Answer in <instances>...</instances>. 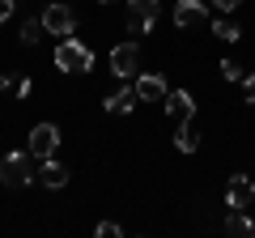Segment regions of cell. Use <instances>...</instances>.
Masks as SVG:
<instances>
[{
    "label": "cell",
    "mask_w": 255,
    "mask_h": 238,
    "mask_svg": "<svg viewBox=\"0 0 255 238\" xmlns=\"http://www.w3.org/2000/svg\"><path fill=\"white\" fill-rule=\"evenodd\" d=\"M55 68H60V73H90L94 68V51L85 43H77V38H64L60 47H55Z\"/></svg>",
    "instance_id": "obj_1"
},
{
    "label": "cell",
    "mask_w": 255,
    "mask_h": 238,
    "mask_svg": "<svg viewBox=\"0 0 255 238\" xmlns=\"http://www.w3.org/2000/svg\"><path fill=\"white\" fill-rule=\"evenodd\" d=\"M30 179H34V170H30V149L26 153H4L0 157V183L4 187H26Z\"/></svg>",
    "instance_id": "obj_2"
},
{
    "label": "cell",
    "mask_w": 255,
    "mask_h": 238,
    "mask_svg": "<svg viewBox=\"0 0 255 238\" xmlns=\"http://www.w3.org/2000/svg\"><path fill=\"white\" fill-rule=\"evenodd\" d=\"M157 13H162V0H128V30L132 34H149L157 21Z\"/></svg>",
    "instance_id": "obj_3"
},
{
    "label": "cell",
    "mask_w": 255,
    "mask_h": 238,
    "mask_svg": "<svg viewBox=\"0 0 255 238\" xmlns=\"http://www.w3.org/2000/svg\"><path fill=\"white\" fill-rule=\"evenodd\" d=\"M43 26H47V34L68 38L77 30V13L68 9V4H47V9H43Z\"/></svg>",
    "instance_id": "obj_4"
},
{
    "label": "cell",
    "mask_w": 255,
    "mask_h": 238,
    "mask_svg": "<svg viewBox=\"0 0 255 238\" xmlns=\"http://www.w3.org/2000/svg\"><path fill=\"white\" fill-rule=\"evenodd\" d=\"M55 149H60V128H55V123H34V128H30V157L43 162Z\"/></svg>",
    "instance_id": "obj_5"
},
{
    "label": "cell",
    "mask_w": 255,
    "mask_h": 238,
    "mask_svg": "<svg viewBox=\"0 0 255 238\" xmlns=\"http://www.w3.org/2000/svg\"><path fill=\"white\" fill-rule=\"evenodd\" d=\"M209 21V4L204 0H179L174 4V26L179 30H200Z\"/></svg>",
    "instance_id": "obj_6"
},
{
    "label": "cell",
    "mask_w": 255,
    "mask_h": 238,
    "mask_svg": "<svg viewBox=\"0 0 255 238\" xmlns=\"http://www.w3.org/2000/svg\"><path fill=\"white\" fill-rule=\"evenodd\" d=\"M111 73H115V77L140 73V47L136 43H119L115 51H111Z\"/></svg>",
    "instance_id": "obj_7"
},
{
    "label": "cell",
    "mask_w": 255,
    "mask_h": 238,
    "mask_svg": "<svg viewBox=\"0 0 255 238\" xmlns=\"http://www.w3.org/2000/svg\"><path fill=\"white\" fill-rule=\"evenodd\" d=\"M251 196H255L251 179H247V174H230V183H226V204H230V209H247Z\"/></svg>",
    "instance_id": "obj_8"
},
{
    "label": "cell",
    "mask_w": 255,
    "mask_h": 238,
    "mask_svg": "<svg viewBox=\"0 0 255 238\" xmlns=\"http://www.w3.org/2000/svg\"><path fill=\"white\" fill-rule=\"evenodd\" d=\"M166 94L170 90H166V81L157 73H140L136 77V98L140 102H166Z\"/></svg>",
    "instance_id": "obj_9"
},
{
    "label": "cell",
    "mask_w": 255,
    "mask_h": 238,
    "mask_svg": "<svg viewBox=\"0 0 255 238\" xmlns=\"http://www.w3.org/2000/svg\"><path fill=\"white\" fill-rule=\"evenodd\" d=\"M166 115L179 119V123H183V119H191V115H196L191 94H187V90H170V94H166Z\"/></svg>",
    "instance_id": "obj_10"
},
{
    "label": "cell",
    "mask_w": 255,
    "mask_h": 238,
    "mask_svg": "<svg viewBox=\"0 0 255 238\" xmlns=\"http://www.w3.org/2000/svg\"><path fill=\"white\" fill-rule=\"evenodd\" d=\"M136 85H132V90H115V94H107V111L111 115H132V111H136Z\"/></svg>",
    "instance_id": "obj_11"
},
{
    "label": "cell",
    "mask_w": 255,
    "mask_h": 238,
    "mask_svg": "<svg viewBox=\"0 0 255 238\" xmlns=\"http://www.w3.org/2000/svg\"><path fill=\"white\" fill-rule=\"evenodd\" d=\"M226 234H234V238H255V221L247 217V209H230V217H226Z\"/></svg>",
    "instance_id": "obj_12"
},
{
    "label": "cell",
    "mask_w": 255,
    "mask_h": 238,
    "mask_svg": "<svg viewBox=\"0 0 255 238\" xmlns=\"http://www.w3.org/2000/svg\"><path fill=\"white\" fill-rule=\"evenodd\" d=\"M38 179H43V187H51V192H60V187L68 183V170H64L60 162H51V157H43V170H38Z\"/></svg>",
    "instance_id": "obj_13"
},
{
    "label": "cell",
    "mask_w": 255,
    "mask_h": 238,
    "mask_svg": "<svg viewBox=\"0 0 255 238\" xmlns=\"http://www.w3.org/2000/svg\"><path fill=\"white\" fill-rule=\"evenodd\" d=\"M174 145H179V153H196V149H200V132H196V123H191V119H183V123H179Z\"/></svg>",
    "instance_id": "obj_14"
},
{
    "label": "cell",
    "mask_w": 255,
    "mask_h": 238,
    "mask_svg": "<svg viewBox=\"0 0 255 238\" xmlns=\"http://www.w3.org/2000/svg\"><path fill=\"white\" fill-rule=\"evenodd\" d=\"M43 34H47L43 17H30V21H21V43H26V47H34V43H38Z\"/></svg>",
    "instance_id": "obj_15"
},
{
    "label": "cell",
    "mask_w": 255,
    "mask_h": 238,
    "mask_svg": "<svg viewBox=\"0 0 255 238\" xmlns=\"http://www.w3.org/2000/svg\"><path fill=\"white\" fill-rule=\"evenodd\" d=\"M213 38H221V43H238V26H234V21H213Z\"/></svg>",
    "instance_id": "obj_16"
},
{
    "label": "cell",
    "mask_w": 255,
    "mask_h": 238,
    "mask_svg": "<svg viewBox=\"0 0 255 238\" xmlns=\"http://www.w3.org/2000/svg\"><path fill=\"white\" fill-rule=\"evenodd\" d=\"M221 77H226V81H243V64H238V60H221Z\"/></svg>",
    "instance_id": "obj_17"
},
{
    "label": "cell",
    "mask_w": 255,
    "mask_h": 238,
    "mask_svg": "<svg viewBox=\"0 0 255 238\" xmlns=\"http://www.w3.org/2000/svg\"><path fill=\"white\" fill-rule=\"evenodd\" d=\"M124 230L115 226V221H98V238H119Z\"/></svg>",
    "instance_id": "obj_18"
},
{
    "label": "cell",
    "mask_w": 255,
    "mask_h": 238,
    "mask_svg": "<svg viewBox=\"0 0 255 238\" xmlns=\"http://www.w3.org/2000/svg\"><path fill=\"white\" fill-rule=\"evenodd\" d=\"M243 94H247V102L255 107V73H247V77H243Z\"/></svg>",
    "instance_id": "obj_19"
},
{
    "label": "cell",
    "mask_w": 255,
    "mask_h": 238,
    "mask_svg": "<svg viewBox=\"0 0 255 238\" xmlns=\"http://www.w3.org/2000/svg\"><path fill=\"white\" fill-rule=\"evenodd\" d=\"M13 94H17V98H30V81H26V77H17V81H13Z\"/></svg>",
    "instance_id": "obj_20"
},
{
    "label": "cell",
    "mask_w": 255,
    "mask_h": 238,
    "mask_svg": "<svg viewBox=\"0 0 255 238\" xmlns=\"http://www.w3.org/2000/svg\"><path fill=\"white\" fill-rule=\"evenodd\" d=\"M13 9H17V0H0V21H9Z\"/></svg>",
    "instance_id": "obj_21"
},
{
    "label": "cell",
    "mask_w": 255,
    "mask_h": 238,
    "mask_svg": "<svg viewBox=\"0 0 255 238\" xmlns=\"http://www.w3.org/2000/svg\"><path fill=\"white\" fill-rule=\"evenodd\" d=\"M209 4H217V9H221V13H234V9H238V4H243V0H209Z\"/></svg>",
    "instance_id": "obj_22"
},
{
    "label": "cell",
    "mask_w": 255,
    "mask_h": 238,
    "mask_svg": "<svg viewBox=\"0 0 255 238\" xmlns=\"http://www.w3.org/2000/svg\"><path fill=\"white\" fill-rule=\"evenodd\" d=\"M102 4H111V0H102Z\"/></svg>",
    "instance_id": "obj_23"
}]
</instances>
